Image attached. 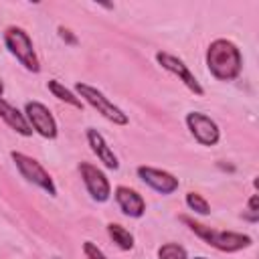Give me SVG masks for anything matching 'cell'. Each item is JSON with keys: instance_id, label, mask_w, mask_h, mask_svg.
<instances>
[{"instance_id": "obj_1", "label": "cell", "mask_w": 259, "mask_h": 259, "mask_svg": "<svg viewBox=\"0 0 259 259\" xmlns=\"http://www.w3.org/2000/svg\"><path fill=\"white\" fill-rule=\"evenodd\" d=\"M206 65L212 77H217L219 81H233L235 77H239L243 67L241 51L231 40L217 38L206 51Z\"/></svg>"}, {"instance_id": "obj_2", "label": "cell", "mask_w": 259, "mask_h": 259, "mask_svg": "<svg viewBox=\"0 0 259 259\" xmlns=\"http://www.w3.org/2000/svg\"><path fill=\"white\" fill-rule=\"evenodd\" d=\"M182 221L202 239L206 241L208 245H212L214 249L219 251H227V253H233V251H241L245 247L251 245V237L249 235H243V233H233V231H217V229H210L206 225H200L188 217H182Z\"/></svg>"}, {"instance_id": "obj_3", "label": "cell", "mask_w": 259, "mask_h": 259, "mask_svg": "<svg viewBox=\"0 0 259 259\" xmlns=\"http://www.w3.org/2000/svg\"><path fill=\"white\" fill-rule=\"evenodd\" d=\"M4 42L8 47V51L20 61V65L32 73H38L40 71V63H38V57L34 53V47H32V40L30 36L18 28V26H8L6 32H4Z\"/></svg>"}, {"instance_id": "obj_4", "label": "cell", "mask_w": 259, "mask_h": 259, "mask_svg": "<svg viewBox=\"0 0 259 259\" xmlns=\"http://www.w3.org/2000/svg\"><path fill=\"white\" fill-rule=\"evenodd\" d=\"M75 89H77V93H79L91 107H95L105 119H109V121H113V123H117V125H125V123H127V115H125L117 105H113L99 89H95V87H91V85H87V83H77Z\"/></svg>"}, {"instance_id": "obj_5", "label": "cell", "mask_w": 259, "mask_h": 259, "mask_svg": "<svg viewBox=\"0 0 259 259\" xmlns=\"http://www.w3.org/2000/svg\"><path fill=\"white\" fill-rule=\"evenodd\" d=\"M10 156H12L14 164H16V168H18V172H20L28 182L36 184L38 188H42V190L49 192L51 196L57 194V186H55L51 174H49L36 160H32L30 156H26V154H22V152H12Z\"/></svg>"}, {"instance_id": "obj_6", "label": "cell", "mask_w": 259, "mask_h": 259, "mask_svg": "<svg viewBox=\"0 0 259 259\" xmlns=\"http://www.w3.org/2000/svg\"><path fill=\"white\" fill-rule=\"evenodd\" d=\"M24 115L32 132L40 134L42 138H51V140L57 138V121L47 105H42L40 101H28L24 107Z\"/></svg>"}, {"instance_id": "obj_7", "label": "cell", "mask_w": 259, "mask_h": 259, "mask_svg": "<svg viewBox=\"0 0 259 259\" xmlns=\"http://www.w3.org/2000/svg\"><path fill=\"white\" fill-rule=\"evenodd\" d=\"M186 125L190 130V134L194 136V140L202 146H214L221 138L219 125L204 113L200 111H190L186 115Z\"/></svg>"}, {"instance_id": "obj_8", "label": "cell", "mask_w": 259, "mask_h": 259, "mask_svg": "<svg viewBox=\"0 0 259 259\" xmlns=\"http://www.w3.org/2000/svg\"><path fill=\"white\" fill-rule=\"evenodd\" d=\"M156 61H158L166 71H170L172 75H176L194 95H202V93H204L202 85H200L198 79L190 73V69L184 65L182 59H178V57H174V55H170V53H166V51H158V53H156Z\"/></svg>"}, {"instance_id": "obj_9", "label": "cell", "mask_w": 259, "mask_h": 259, "mask_svg": "<svg viewBox=\"0 0 259 259\" xmlns=\"http://www.w3.org/2000/svg\"><path fill=\"white\" fill-rule=\"evenodd\" d=\"M79 172H81V178H83V182H85L89 194H91L97 202H105V200L109 198V194H111V186H109L107 176H105L97 166L87 164V162H83V164L79 166Z\"/></svg>"}, {"instance_id": "obj_10", "label": "cell", "mask_w": 259, "mask_h": 259, "mask_svg": "<svg viewBox=\"0 0 259 259\" xmlns=\"http://www.w3.org/2000/svg\"><path fill=\"white\" fill-rule=\"evenodd\" d=\"M138 176H140L148 186H152L156 192H160V194H172V192L178 188V178L172 176V174L166 172V170H160V168L140 166V168H138Z\"/></svg>"}, {"instance_id": "obj_11", "label": "cell", "mask_w": 259, "mask_h": 259, "mask_svg": "<svg viewBox=\"0 0 259 259\" xmlns=\"http://www.w3.org/2000/svg\"><path fill=\"white\" fill-rule=\"evenodd\" d=\"M115 200H117L121 212L132 217V219L142 217L144 210H146V202H144L142 194H138L136 190H132L127 186H117L115 188Z\"/></svg>"}, {"instance_id": "obj_12", "label": "cell", "mask_w": 259, "mask_h": 259, "mask_svg": "<svg viewBox=\"0 0 259 259\" xmlns=\"http://www.w3.org/2000/svg\"><path fill=\"white\" fill-rule=\"evenodd\" d=\"M87 142H89L93 154L103 162L105 168H109V170H117V166H119L117 156L113 154V150L107 146V142L103 140V136H101L97 130H93V127L87 130Z\"/></svg>"}, {"instance_id": "obj_13", "label": "cell", "mask_w": 259, "mask_h": 259, "mask_svg": "<svg viewBox=\"0 0 259 259\" xmlns=\"http://www.w3.org/2000/svg\"><path fill=\"white\" fill-rule=\"evenodd\" d=\"M0 117H2L14 132H18L20 136H32V127H30L26 115L20 113L14 105H10V103L4 101V99H0Z\"/></svg>"}, {"instance_id": "obj_14", "label": "cell", "mask_w": 259, "mask_h": 259, "mask_svg": "<svg viewBox=\"0 0 259 259\" xmlns=\"http://www.w3.org/2000/svg\"><path fill=\"white\" fill-rule=\"evenodd\" d=\"M107 233H109V237L113 239V243H115L119 249L130 251V249L134 247V235H132L127 229H123L121 225L109 223V225H107Z\"/></svg>"}, {"instance_id": "obj_15", "label": "cell", "mask_w": 259, "mask_h": 259, "mask_svg": "<svg viewBox=\"0 0 259 259\" xmlns=\"http://www.w3.org/2000/svg\"><path fill=\"white\" fill-rule=\"evenodd\" d=\"M47 87H49V91H51L57 99H61V101H65V103L77 107V109H83V101H81L79 97H75V95H73L65 85H61L57 79H51V81L47 83Z\"/></svg>"}, {"instance_id": "obj_16", "label": "cell", "mask_w": 259, "mask_h": 259, "mask_svg": "<svg viewBox=\"0 0 259 259\" xmlns=\"http://www.w3.org/2000/svg\"><path fill=\"white\" fill-rule=\"evenodd\" d=\"M158 257L160 259H188L186 249L178 243H166L158 249Z\"/></svg>"}, {"instance_id": "obj_17", "label": "cell", "mask_w": 259, "mask_h": 259, "mask_svg": "<svg viewBox=\"0 0 259 259\" xmlns=\"http://www.w3.org/2000/svg\"><path fill=\"white\" fill-rule=\"evenodd\" d=\"M186 204H188L190 210H194V212H198V214H208V212H210L208 202H206L200 194H196V192H188V194H186Z\"/></svg>"}, {"instance_id": "obj_18", "label": "cell", "mask_w": 259, "mask_h": 259, "mask_svg": "<svg viewBox=\"0 0 259 259\" xmlns=\"http://www.w3.org/2000/svg\"><path fill=\"white\" fill-rule=\"evenodd\" d=\"M83 253H85L87 259H107V257L103 255V251H101L95 243H91V241H85V243H83Z\"/></svg>"}, {"instance_id": "obj_19", "label": "cell", "mask_w": 259, "mask_h": 259, "mask_svg": "<svg viewBox=\"0 0 259 259\" xmlns=\"http://www.w3.org/2000/svg\"><path fill=\"white\" fill-rule=\"evenodd\" d=\"M247 219L253 221V223L259 219V210H257V194H253V196L249 198V214H247Z\"/></svg>"}, {"instance_id": "obj_20", "label": "cell", "mask_w": 259, "mask_h": 259, "mask_svg": "<svg viewBox=\"0 0 259 259\" xmlns=\"http://www.w3.org/2000/svg\"><path fill=\"white\" fill-rule=\"evenodd\" d=\"M59 34H61V38H63V40H69L71 45H75V42H77V38H75V36H71V30H67V28H63V26H59Z\"/></svg>"}, {"instance_id": "obj_21", "label": "cell", "mask_w": 259, "mask_h": 259, "mask_svg": "<svg viewBox=\"0 0 259 259\" xmlns=\"http://www.w3.org/2000/svg\"><path fill=\"white\" fill-rule=\"evenodd\" d=\"M2 93H4V85H2V81H0V99H2Z\"/></svg>"}, {"instance_id": "obj_22", "label": "cell", "mask_w": 259, "mask_h": 259, "mask_svg": "<svg viewBox=\"0 0 259 259\" xmlns=\"http://www.w3.org/2000/svg\"><path fill=\"white\" fill-rule=\"evenodd\" d=\"M194 259H206V257H194Z\"/></svg>"}]
</instances>
